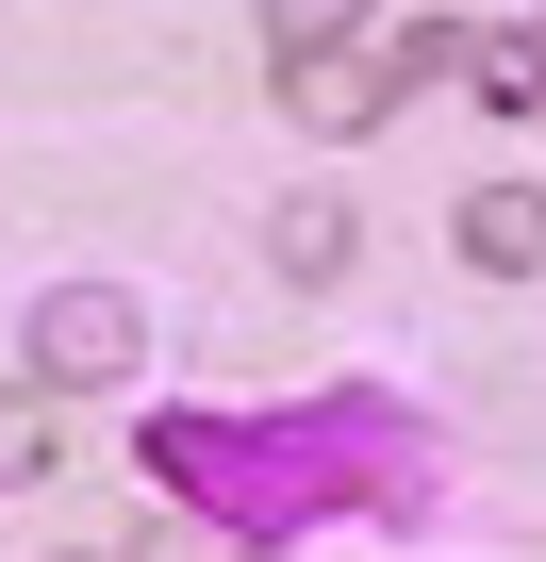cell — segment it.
<instances>
[{"label": "cell", "instance_id": "6da1fadb", "mask_svg": "<svg viewBox=\"0 0 546 562\" xmlns=\"http://www.w3.org/2000/svg\"><path fill=\"white\" fill-rule=\"evenodd\" d=\"M149 480H166L199 529H232V546H299V529L348 513V496L414 529L431 447H414V414H398L381 381H332V397H299V414H149Z\"/></svg>", "mask_w": 546, "mask_h": 562}, {"label": "cell", "instance_id": "5b68a950", "mask_svg": "<svg viewBox=\"0 0 546 562\" xmlns=\"http://www.w3.org/2000/svg\"><path fill=\"white\" fill-rule=\"evenodd\" d=\"M464 83H480L497 116H546V34H530V18H497V34H464Z\"/></svg>", "mask_w": 546, "mask_h": 562}, {"label": "cell", "instance_id": "9c48e42d", "mask_svg": "<svg viewBox=\"0 0 546 562\" xmlns=\"http://www.w3.org/2000/svg\"><path fill=\"white\" fill-rule=\"evenodd\" d=\"M133 562H248V546H232V529H199V513H182V529H149V546H133Z\"/></svg>", "mask_w": 546, "mask_h": 562}, {"label": "cell", "instance_id": "30bf717a", "mask_svg": "<svg viewBox=\"0 0 546 562\" xmlns=\"http://www.w3.org/2000/svg\"><path fill=\"white\" fill-rule=\"evenodd\" d=\"M530 34H546V18H530Z\"/></svg>", "mask_w": 546, "mask_h": 562}, {"label": "cell", "instance_id": "277c9868", "mask_svg": "<svg viewBox=\"0 0 546 562\" xmlns=\"http://www.w3.org/2000/svg\"><path fill=\"white\" fill-rule=\"evenodd\" d=\"M464 265H480V281H530V265H546V199H530V182H480V199H464Z\"/></svg>", "mask_w": 546, "mask_h": 562}, {"label": "cell", "instance_id": "52a82bcc", "mask_svg": "<svg viewBox=\"0 0 546 562\" xmlns=\"http://www.w3.org/2000/svg\"><path fill=\"white\" fill-rule=\"evenodd\" d=\"M282 281H348V199H282Z\"/></svg>", "mask_w": 546, "mask_h": 562}, {"label": "cell", "instance_id": "8992f818", "mask_svg": "<svg viewBox=\"0 0 546 562\" xmlns=\"http://www.w3.org/2000/svg\"><path fill=\"white\" fill-rule=\"evenodd\" d=\"M381 67H398V100L414 83H464V18H381Z\"/></svg>", "mask_w": 546, "mask_h": 562}, {"label": "cell", "instance_id": "ba28073f", "mask_svg": "<svg viewBox=\"0 0 546 562\" xmlns=\"http://www.w3.org/2000/svg\"><path fill=\"white\" fill-rule=\"evenodd\" d=\"M34 480H51V397L0 381V496H34Z\"/></svg>", "mask_w": 546, "mask_h": 562}, {"label": "cell", "instance_id": "3957f363", "mask_svg": "<svg viewBox=\"0 0 546 562\" xmlns=\"http://www.w3.org/2000/svg\"><path fill=\"white\" fill-rule=\"evenodd\" d=\"M149 364V315L116 299V281H67V299H34V397H100Z\"/></svg>", "mask_w": 546, "mask_h": 562}, {"label": "cell", "instance_id": "7a4b0ae2", "mask_svg": "<svg viewBox=\"0 0 546 562\" xmlns=\"http://www.w3.org/2000/svg\"><path fill=\"white\" fill-rule=\"evenodd\" d=\"M265 67H282V116H299V133H365V116L398 100L381 18H282V34H265Z\"/></svg>", "mask_w": 546, "mask_h": 562}]
</instances>
